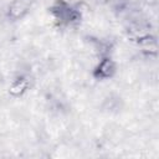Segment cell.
<instances>
[{
	"mask_svg": "<svg viewBox=\"0 0 159 159\" xmlns=\"http://www.w3.org/2000/svg\"><path fill=\"white\" fill-rule=\"evenodd\" d=\"M99 72L102 73V76H104V77H107V76H109L112 72H113V70H114V66H113V63H112V61H109V60H106V61H103L101 65H99Z\"/></svg>",
	"mask_w": 159,
	"mask_h": 159,
	"instance_id": "obj_1",
	"label": "cell"
}]
</instances>
